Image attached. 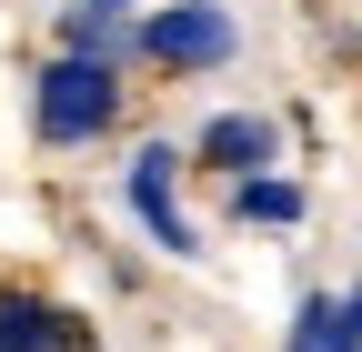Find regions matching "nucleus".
Segmentation results:
<instances>
[{
    "label": "nucleus",
    "mask_w": 362,
    "mask_h": 352,
    "mask_svg": "<svg viewBox=\"0 0 362 352\" xmlns=\"http://www.w3.org/2000/svg\"><path fill=\"white\" fill-rule=\"evenodd\" d=\"M292 352H362V292H312L292 322Z\"/></svg>",
    "instance_id": "obj_5"
},
{
    "label": "nucleus",
    "mask_w": 362,
    "mask_h": 352,
    "mask_svg": "<svg viewBox=\"0 0 362 352\" xmlns=\"http://www.w3.org/2000/svg\"><path fill=\"white\" fill-rule=\"evenodd\" d=\"M90 11H111V20H121V11H131V0H90Z\"/></svg>",
    "instance_id": "obj_8"
},
{
    "label": "nucleus",
    "mask_w": 362,
    "mask_h": 352,
    "mask_svg": "<svg viewBox=\"0 0 362 352\" xmlns=\"http://www.w3.org/2000/svg\"><path fill=\"white\" fill-rule=\"evenodd\" d=\"M232 40H242V30L221 20L211 0H171V11L141 30V51H151V61H181V71H221V61H232Z\"/></svg>",
    "instance_id": "obj_2"
},
{
    "label": "nucleus",
    "mask_w": 362,
    "mask_h": 352,
    "mask_svg": "<svg viewBox=\"0 0 362 352\" xmlns=\"http://www.w3.org/2000/svg\"><path fill=\"white\" fill-rule=\"evenodd\" d=\"M111 111H121V81H111V61H51L40 71V141H90V131H111Z\"/></svg>",
    "instance_id": "obj_1"
},
{
    "label": "nucleus",
    "mask_w": 362,
    "mask_h": 352,
    "mask_svg": "<svg viewBox=\"0 0 362 352\" xmlns=\"http://www.w3.org/2000/svg\"><path fill=\"white\" fill-rule=\"evenodd\" d=\"M292 211H302L292 182H272V171H262V182H242V222H292Z\"/></svg>",
    "instance_id": "obj_7"
},
{
    "label": "nucleus",
    "mask_w": 362,
    "mask_h": 352,
    "mask_svg": "<svg viewBox=\"0 0 362 352\" xmlns=\"http://www.w3.org/2000/svg\"><path fill=\"white\" fill-rule=\"evenodd\" d=\"M202 161H211V171H242V182H252V161H272V121L221 111V121L202 131Z\"/></svg>",
    "instance_id": "obj_6"
},
{
    "label": "nucleus",
    "mask_w": 362,
    "mask_h": 352,
    "mask_svg": "<svg viewBox=\"0 0 362 352\" xmlns=\"http://www.w3.org/2000/svg\"><path fill=\"white\" fill-rule=\"evenodd\" d=\"M131 211L151 222V242H161V252H202V242H192V222H181V201H171V141H151L141 161H131Z\"/></svg>",
    "instance_id": "obj_4"
},
{
    "label": "nucleus",
    "mask_w": 362,
    "mask_h": 352,
    "mask_svg": "<svg viewBox=\"0 0 362 352\" xmlns=\"http://www.w3.org/2000/svg\"><path fill=\"white\" fill-rule=\"evenodd\" d=\"M0 352H101V342H90V322L61 312V302H40V292H0Z\"/></svg>",
    "instance_id": "obj_3"
}]
</instances>
